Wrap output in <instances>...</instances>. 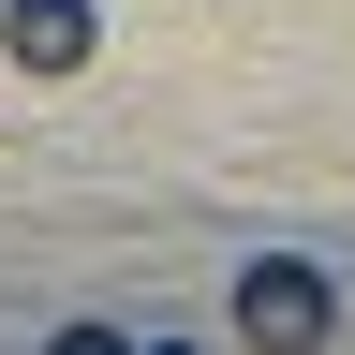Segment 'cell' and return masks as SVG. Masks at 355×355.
Returning <instances> with one entry per match:
<instances>
[{"label": "cell", "instance_id": "obj_1", "mask_svg": "<svg viewBox=\"0 0 355 355\" xmlns=\"http://www.w3.org/2000/svg\"><path fill=\"white\" fill-rule=\"evenodd\" d=\"M326 326H340V282H326V266H296V252L237 266V340H326Z\"/></svg>", "mask_w": 355, "mask_h": 355}, {"label": "cell", "instance_id": "obj_2", "mask_svg": "<svg viewBox=\"0 0 355 355\" xmlns=\"http://www.w3.org/2000/svg\"><path fill=\"white\" fill-rule=\"evenodd\" d=\"M104 44V0H0V60L15 74H89Z\"/></svg>", "mask_w": 355, "mask_h": 355}]
</instances>
